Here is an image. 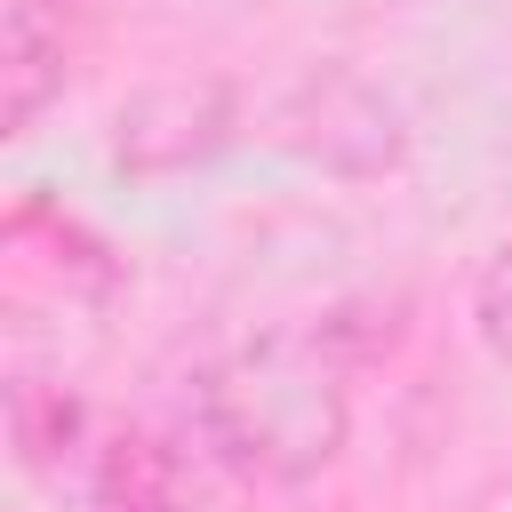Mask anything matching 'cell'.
Here are the masks:
<instances>
[{"label": "cell", "instance_id": "obj_3", "mask_svg": "<svg viewBox=\"0 0 512 512\" xmlns=\"http://www.w3.org/2000/svg\"><path fill=\"white\" fill-rule=\"evenodd\" d=\"M104 512H176V464L152 440H120L104 464Z\"/></svg>", "mask_w": 512, "mask_h": 512}, {"label": "cell", "instance_id": "obj_1", "mask_svg": "<svg viewBox=\"0 0 512 512\" xmlns=\"http://www.w3.org/2000/svg\"><path fill=\"white\" fill-rule=\"evenodd\" d=\"M208 432L256 472H304L344 440L336 368L320 360V344H256L248 360L208 376Z\"/></svg>", "mask_w": 512, "mask_h": 512}, {"label": "cell", "instance_id": "obj_4", "mask_svg": "<svg viewBox=\"0 0 512 512\" xmlns=\"http://www.w3.org/2000/svg\"><path fill=\"white\" fill-rule=\"evenodd\" d=\"M72 432H80V408H72L64 392L16 384V448H24L32 464H48V456H56V440H72Z\"/></svg>", "mask_w": 512, "mask_h": 512}, {"label": "cell", "instance_id": "obj_2", "mask_svg": "<svg viewBox=\"0 0 512 512\" xmlns=\"http://www.w3.org/2000/svg\"><path fill=\"white\" fill-rule=\"evenodd\" d=\"M56 80H64V32H40V8L24 0L8 24V128H24Z\"/></svg>", "mask_w": 512, "mask_h": 512}, {"label": "cell", "instance_id": "obj_5", "mask_svg": "<svg viewBox=\"0 0 512 512\" xmlns=\"http://www.w3.org/2000/svg\"><path fill=\"white\" fill-rule=\"evenodd\" d=\"M480 336L496 352H512V240L496 248V264L480 272Z\"/></svg>", "mask_w": 512, "mask_h": 512}]
</instances>
